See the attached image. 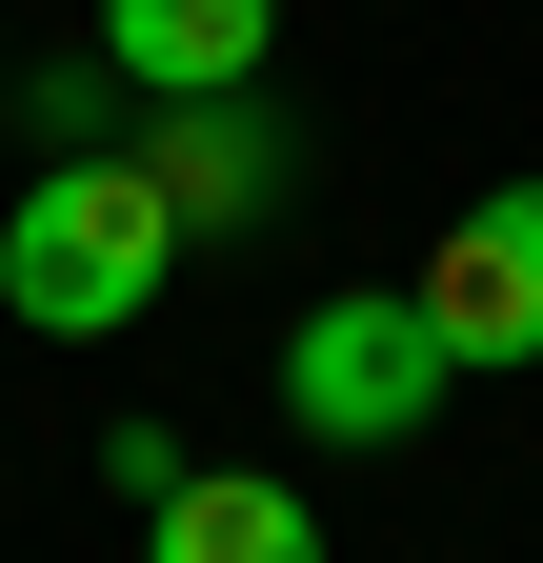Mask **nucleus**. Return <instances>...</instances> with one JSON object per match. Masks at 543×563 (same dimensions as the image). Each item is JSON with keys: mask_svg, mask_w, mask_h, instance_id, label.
Returning a JSON list of instances; mask_svg holds the SVG:
<instances>
[{"mask_svg": "<svg viewBox=\"0 0 543 563\" xmlns=\"http://www.w3.org/2000/svg\"><path fill=\"white\" fill-rule=\"evenodd\" d=\"M402 302L443 322L463 383H523V363H543V181H484L423 262H402Z\"/></svg>", "mask_w": 543, "mask_h": 563, "instance_id": "nucleus-3", "label": "nucleus"}, {"mask_svg": "<svg viewBox=\"0 0 543 563\" xmlns=\"http://www.w3.org/2000/svg\"><path fill=\"white\" fill-rule=\"evenodd\" d=\"M142 563H322V504L262 463H181V504H142Z\"/></svg>", "mask_w": 543, "mask_h": 563, "instance_id": "nucleus-6", "label": "nucleus"}, {"mask_svg": "<svg viewBox=\"0 0 543 563\" xmlns=\"http://www.w3.org/2000/svg\"><path fill=\"white\" fill-rule=\"evenodd\" d=\"M443 402H463V363H443V322L402 282H343V302L282 322V422L302 443H423Z\"/></svg>", "mask_w": 543, "mask_h": 563, "instance_id": "nucleus-2", "label": "nucleus"}, {"mask_svg": "<svg viewBox=\"0 0 543 563\" xmlns=\"http://www.w3.org/2000/svg\"><path fill=\"white\" fill-rule=\"evenodd\" d=\"M282 0H101V81L121 101H262Z\"/></svg>", "mask_w": 543, "mask_h": 563, "instance_id": "nucleus-4", "label": "nucleus"}, {"mask_svg": "<svg viewBox=\"0 0 543 563\" xmlns=\"http://www.w3.org/2000/svg\"><path fill=\"white\" fill-rule=\"evenodd\" d=\"M162 201H181V242L201 222H262L282 201V141H262V101H142V141H121Z\"/></svg>", "mask_w": 543, "mask_h": 563, "instance_id": "nucleus-5", "label": "nucleus"}, {"mask_svg": "<svg viewBox=\"0 0 543 563\" xmlns=\"http://www.w3.org/2000/svg\"><path fill=\"white\" fill-rule=\"evenodd\" d=\"M162 282H181V201L142 162H41L21 201H0V322L121 342V322H162Z\"/></svg>", "mask_w": 543, "mask_h": 563, "instance_id": "nucleus-1", "label": "nucleus"}]
</instances>
